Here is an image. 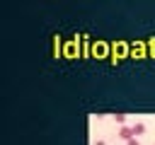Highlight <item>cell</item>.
Returning <instances> with one entry per match:
<instances>
[{
    "label": "cell",
    "instance_id": "cell-1",
    "mask_svg": "<svg viewBox=\"0 0 155 145\" xmlns=\"http://www.w3.org/2000/svg\"><path fill=\"white\" fill-rule=\"evenodd\" d=\"M119 138L126 140V143L133 140V138H136V135H133V128H131V126H121V128H119Z\"/></svg>",
    "mask_w": 155,
    "mask_h": 145
},
{
    "label": "cell",
    "instance_id": "cell-2",
    "mask_svg": "<svg viewBox=\"0 0 155 145\" xmlns=\"http://www.w3.org/2000/svg\"><path fill=\"white\" fill-rule=\"evenodd\" d=\"M131 128H133V135H140V133H145V123H140V121H138V123H133Z\"/></svg>",
    "mask_w": 155,
    "mask_h": 145
},
{
    "label": "cell",
    "instance_id": "cell-3",
    "mask_svg": "<svg viewBox=\"0 0 155 145\" xmlns=\"http://www.w3.org/2000/svg\"><path fill=\"white\" fill-rule=\"evenodd\" d=\"M114 118H116V123H121V126H124V121H126V114H116Z\"/></svg>",
    "mask_w": 155,
    "mask_h": 145
},
{
    "label": "cell",
    "instance_id": "cell-4",
    "mask_svg": "<svg viewBox=\"0 0 155 145\" xmlns=\"http://www.w3.org/2000/svg\"><path fill=\"white\" fill-rule=\"evenodd\" d=\"M126 145H140V143H138V140H136V138H133V140H128V143H126Z\"/></svg>",
    "mask_w": 155,
    "mask_h": 145
}]
</instances>
